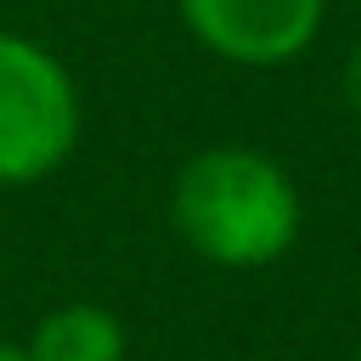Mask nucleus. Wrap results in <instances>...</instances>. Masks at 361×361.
I'll list each match as a JSON object with an SVG mask.
<instances>
[{"instance_id": "1", "label": "nucleus", "mask_w": 361, "mask_h": 361, "mask_svg": "<svg viewBox=\"0 0 361 361\" xmlns=\"http://www.w3.org/2000/svg\"><path fill=\"white\" fill-rule=\"evenodd\" d=\"M169 220L197 259L220 271H265L299 243L305 203L293 175L271 152L220 141L175 169Z\"/></svg>"}, {"instance_id": "2", "label": "nucleus", "mask_w": 361, "mask_h": 361, "mask_svg": "<svg viewBox=\"0 0 361 361\" xmlns=\"http://www.w3.org/2000/svg\"><path fill=\"white\" fill-rule=\"evenodd\" d=\"M85 130L73 68L34 34L0 28V192L51 180Z\"/></svg>"}, {"instance_id": "3", "label": "nucleus", "mask_w": 361, "mask_h": 361, "mask_svg": "<svg viewBox=\"0 0 361 361\" xmlns=\"http://www.w3.org/2000/svg\"><path fill=\"white\" fill-rule=\"evenodd\" d=\"M180 28L231 68H288L327 23V0H175Z\"/></svg>"}, {"instance_id": "4", "label": "nucleus", "mask_w": 361, "mask_h": 361, "mask_svg": "<svg viewBox=\"0 0 361 361\" xmlns=\"http://www.w3.org/2000/svg\"><path fill=\"white\" fill-rule=\"evenodd\" d=\"M23 355L28 361H124L130 338H124V322L107 305L68 299V305H56L34 322Z\"/></svg>"}, {"instance_id": "5", "label": "nucleus", "mask_w": 361, "mask_h": 361, "mask_svg": "<svg viewBox=\"0 0 361 361\" xmlns=\"http://www.w3.org/2000/svg\"><path fill=\"white\" fill-rule=\"evenodd\" d=\"M338 90H344V107H350V118L361 124V34L350 39V51H344V73H338Z\"/></svg>"}, {"instance_id": "6", "label": "nucleus", "mask_w": 361, "mask_h": 361, "mask_svg": "<svg viewBox=\"0 0 361 361\" xmlns=\"http://www.w3.org/2000/svg\"><path fill=\"white\" fill-rule=\"evenodd\" d=\"M0 361H28V355H23V344H0Z\"/></svg>"}, {"instance_id": "7", "label": "nucleus", "mask_w": 361, "mask_h": 361, "mask_svg": "<svg viewBox=\"0 0 361 361\" xmlns=\"http://www.w3.org/2000/svg\"><path fill=\"white\" fill-rule=\"evenodd\" d=\"M350 361H361V350H355V355H350Z\"/></svg>"}]
</instances>
